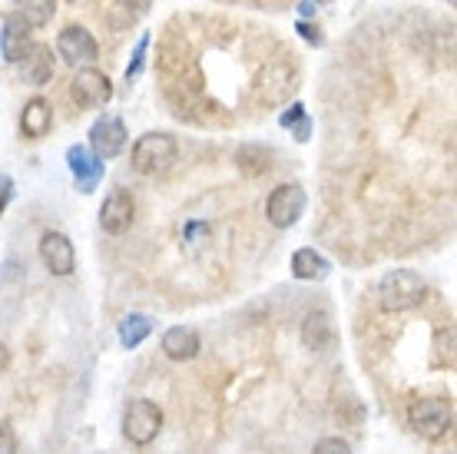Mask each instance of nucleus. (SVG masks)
I'll use <instances>...</instances> for the list:
<instances>
[{
    "instance_id": "nucleus-24",
    "label": "nucleus",
    "mask_w": 457,
    "mask_h": 454,
    "mask_svg": "<svg viewBox=\"0 0 457 454\" xmlns=\"http://www.w3.org/2000/svg\"><path fill=\"white\" fill-rule=\"evenodd\" d=\"M0 454H17V434L11 421H0Z\"/></svg>"
},
{
    "instance_id": "nucleus-15",
    "label": "nucleus",
    "mask_w": 457,
    "mask_h": 454,
    "mask_svg": "<svg viewBox=\"0 0 457 454\" xmlns=\"http://www.w3.org/2000/svg\"><path fill=\"white\" fill-rule=\"evenodd\" d=\"M50 126H54V106L44 100V97H34V100H27L21 114V133L27 139H44L50 133Z\"/></svg>"
},
{
    "instance_id": "nucleus-29",
    "label": "nucleus",
    "mask_w": 457,
    "mask_h": 454,
    "mask_svg": "<svg viewBox=\"0 0 457 454\" xmlns=\"http://www.w3.org/2000/svg\"><path fill=\"white\" fill-rule=\"evenodd\" d=\"M447 4H457V0H447Z\"/></svg>"
},
{
    "instance_id": "nucleus-26",
    "label": "nucleus",
    "mask_w": 457,
    "mask_h": 454,
    "mask_svg": "<svg viewBox=\"0 0 457 454\" xmlns=\"http://www.w3.org/2000/svg\"><path fill=\"white\" fill-rule=\"evenodd\" d=\"M298 34L305 37V40H312V44H321V34L319 30H312L309 23H298Z\"/></svg>"
},
{
    "instance_id": "nucleus-18",
    "label": "nucleus",
    "mask_w": 457,
    "mask_h": 454,
    "mask_svg": "<svg viewBox=\"0 0 457 454\" xmlns=\"http://www.w3.org/2000/svg\"><path fill=\"white\" fill-rule=\"evenodd\" d=\"M153 335V318L149 315H139V312H129V315L120 318V329H116V339H120V345L123 349H139L143 341Z\"/></svg>"
},
{
    "instance_id": "nucleus-9",
    "label": "nucleus",
    "mask_w": 457,
    "mask_h": 454,
    "mask_svg": "<svg viewBox=\"0 0 457 454\" xmlns=\"http://www.w3.org/2000/svg\"><path fill=\"white\" fill-rule=\"evenodd\" d=\"M40 259H44L46 273L60 275V279L77 269V249H73V242L63 232H57V229H46L44 236H40Z\"/></svg>"
},
{
    "instance_id": "nucleus-19",
    "label": "nucleus",
    "mask_w": 457,
    "mask_h": 454,
    "mask_svg": "<svg viewBox=\"0 0 457 454\" xmlns=\"http://www.w3.org/2000/svg\"><path fill=\"white\" fill-rule=\"evenodd\" d=\"M13 4H17V13L30 27H46L54 11H57V0H13Z\"/></svg>"
},
{
    "instance_id": "nucleus-23",
    "label": "nucleus",
    "mask_w": 457,
    "mask_h": 454,
    "mask_svg": "<svg viewBox=\"0 0 457 454\" xmlns=\"http://www.w3.org/2000/svg\"><path fill=\"white\" fill-rule=\"evenodd\" d=\"M146 46H149V37L143 34V37H139V44H137V54H133V63L126 67V80L139 77V70H143V63H146Z\"/></svg>"
},
{
    "instance_id": "nucleus-3",
    "label": "nucleus",
    "mask_w": 457,
    "mask_h": 454,
    "mask_svg": "<svg viewBox=\"0 0 457 454\" xmlns=\"http://www.w3.org/2000/svg\"><path fill=\"white\" fill-rule=\"evenodd\" d=\"M408 425L424 441H441L454 428V408L445 398H418L408 408Z\"/></svg>"
},
{
    "instance_id": "nucleus-21",
    "label": "nucleus",
    "mask_w": 457,
    "mask_h": 454,
    "mask_svg": "<svg viewBox=\"0 0 457 454\" xmlns=\"http://www.w3.org/2000/svg\"><path fill=\"white\" fill-rule=\"evenodd\" d=\"M282 126H288V130L295 133L298 143H305L312 133V120H309V114H305V106H302V103H292L286 114H282Z\"/></svg>"
},
{
    "instance_id": "nucleus-11",
    "label": "nucleus",
    "mask_w": 457,
    "mask_h": 454,
    "mask_svg": "<svg viewBox=\"0 0 457 454\" xmlns=\"http://www.w3.org/2000/svg\"><path fill=\"white\" fill-rule=\"evenodd\" d=\"M30 46H34L30 44V23L23 21L17 11L4 13V21H0V54H4V60L21 63Z\"/></svg>"
},
{
    "instance_id": "nucleus-27",
    "label": "nucleus",
    "mask_w": 457,
    "mask_h": 454,
    "mask_svg": "<svg viewBox=\"0 0 457 454\" xmlns=\"http://www.w3.org/2000/svg\"><path fill=\"white\" fill-rule=\"evenodd\" d=\"M7 365H11V352H7V345L0 341V372H7Z\"/></svg>"
},
{
    "instance_id": "nucleus-5",
    "label": "nucleus",
    "mask_w": 457,
    "mask_h": 454,
    "mask_svg": "<svg viewBox=\"0 0 457 454\" xmlns=\"http://www.w3.org/2000/svg\"><path fill=\"white\" fill-rule=\"evenodd\" d=\"M305 189L298 182H282L275 186L269 199H265V219L272 223L275 229H292L305 213Z\"/></svg>"
},
{
    "instance_id": "nucleus-7",
    "label": "nucleus",
    "mask_w": 457,
    "mask_h": 454,
    "mask_svg": "<svg viewBox=\"0 0 457 454\" xmlns=\"http://www.w3.org/2000/svg\"><path fill=\"white\" fill-rule=\"evenodd\" d=\"M57 54L67 60V63H73V67H90L93 60L100 57V44H96V37H93L87 27L70 23L57 37Z\"/></svg>"
},
{
    "instance_id": "nucleus-22",
    "label": "nucleus",
    "mask_w": 457,
    "mask_h": 454,
    "mask_svg": "<svg viewBox=\"0 0 457 454\" xmlns=\"http://www.w3.org/2000/svg\"><path fill=\"white\" fill-rule=\"evenodd\" d=\"M312 454H352V444L345 438H321V441H315Z\"/></svg>"
},
{
    "instance_id": "nucleus-1",
    "label": "nucleus",
    "mask_w": 457,
    "mask_h": 454,
    "mask_svg": "<svg viewBox=\"0 0 457 454\" xmlns=\"http://www.w3.org/2000/svg\"><path fill=\"white\" fill-rule=\"evenodd\" d=\"M424 292H428V285H424L421 273H414V269H391L378 282V306L385 308V312H408V308L421 306Z\"/></svg>"
},
{
    "instance_id": "nucleus-6",
    "label": "nucleus",
    "mask_w": 457,
    "mask_h": 454,
    "mask_svg": "<svg viewBox=\"0 0 457 454\" xmlns=\"http://www.w3.org/2000/svg\"><path fill=\"white\" fill-rule=\"evenodd\" d=\"M70 97L80 110H96V106H106L110 97H113V83L104 70L96 67H80L70 80Z\"/></svg>"
},
{
    "instance_id": "nucleus-4",
    "label": "nucleus",
    "mask_w": 457,
    "mask_h": 454,
    "mask_svg": "<svg viewBox=\"0 0 457 454\" xmlns=\"http://www.w3.org/2000/svg\"><path fill=\"white\" fill-rule=\"evenodd\" d=\"M162 432V408L149 398H133L123 411V434L129 444L146 448L160 438Z\"/></svg>"
},
{
    "instance_id": "nucleus-16",
    "label": "nucleus",
    "mask_w": 457,
    "mask_h": 454,
    "mask_svg": "<svg viewBox=\"0 0 457 454\" xmlns=\"http://www.w3.org/2000/svg\"><path fill=\"white\" fill-rule=\"evenodd\" d=\"M21 73L27 83H34V87H44L50 83L54 77V54H50V46L44 44H34L21 60Z\"/></svg>"
},
{
    "instance_id": "nucleus-20",
    "label": "nucleus",
    "mask_w": 457,
    "mask_h": 454,
    "mask_svg": "<svg viewBox=\"0 0 457 454\" xmlns=\"http://www.w3.org/2000/svg\"><path fill=\"white\" fill-rule=\"evenodd\" d=\"M431 362H435V368H454V325L437 329Z\"/></svg>"
},
{
    "instance_id": "nucleus-12",
    "label": "nucleus",
    "mask_w": 457,
    "mask_h": 454,
    "mask_svg": "<svg viewBox=\"0 0 457 454\" xmlns=\"http://www.w3.org/2000/svg\"><path fill=\"white\" fill-rule=\"evenodd\" d=\"M67 166H70V172H73V180H77V189H80V193H93V189L104 182L106 163L93 156L90 147H70Z\"/></svg>"
},
{
    "instance_id": "nucleus-8",
    "label": "nucleus",
    "mask_w": 457,
    "mask_h": 454,
    "mask_svg": "<svg viewBox=\"0 0 457 454\" xmlns=\"http://www.w3.org/2000/svg\"><path fill=\"white\" fill-rule=\"evenodd\" d=\"M126 139H129L126 123L113 114H104L96 123L90 126V149H93V156L96 159L120 156V153L126 149Z\"/></svg>"
},
{
    "instance_id": "nucleus-28",
    "label": "nucleus",
    "mask_w": 457,
    "mask_h": 454,
    "mask_svg": "<svg viewBox=\"0 0 457 454\" xmlns=\"http://www.w3.org/2000/svg\"><path fill=\"white\" fill-rule=\"evenodd\" d=\"M319 4H332V0H319Z\"/></svg>"
},
{
    "instance_id": "nucleus-25",
    "label": "nucleus",
    "mask_w": 457,
    "mask_h": 454,
    "mask_svg": "<svg viewBox=\"0 0 457 454\" xmlns=\"http://www.w3.org/2000/svg\"><path fill=\"white\" fill-rule=\"evenodd\" d=\"M11 199H13V180L7 172H0V216H4V209L11 206Z\"/></svg>"
},
{
    "instance_id": "nucleus-14",
    "label": "nucleus",
    "mask_w": 457,
    "mask_h": 454,
    "mask_svg": "<svg viewBox=\"0 0 457 454\" xmlns=\"http://www.w3.org/2000/svg\"><path fill=\"white\" fill-rule=\"evenodd\" d=\"M302 345L312 352H328L335 345V322L325 308H315L302 322Z\"/></svg>"
},
{
    "instance_id": "nucleus-13",
    "label": "nucleus",
    "mask_w": 457,
    "mask_h": 454,
    "mask_svg": "<svg viewBox=\"0 0 457 454\" xmlns=\"http://www.w3.org/2000/svg\"><path fill=\"white\" fill-rule=\"evenodd\" d=\"M160 349L170 362H193L195 355H199V349H203V339L189 325H172V329L162 332Z\"/></svg>"
},
{
    "instance_id": "nucleus-17",
    "label": "nucleus",
    "mask_w": 457,
    "mask_h": 454,
    "mask_svg": "<svg viewBox=\"0 0 457 454\" xmlns=\"http://www.w3.org/2000/svg\"><path fill=\"white\" fill-rule=\"evenodd\" d=\"M328 273H332V262L325 259L321 252H315L312 246L295 249V256H292V275H295L298 282H321Z\"/></svg>"
},
{
    "instance_id": "nucleus-10",
    "label": "nucleus",
    "mask_w": 457,
    "mask_h": 454,
    "mask_svg": "<svg viewBox=\"0 0 457 454\" xmlns=\"http://www.w3.org/2000/svg\"><path fill=\"white\" fill-rule=\"evenodd\" d=\"M133 216H137V203L126 189H113L106 196L104 206H100V229L106 236H123L126 229L133 226Z\"/></svg>"
},
{
    "instance_id": "nucleus-2",
    "label": "nucleus",
    "mask_w": 457,
    "mask_h": 454,
    "mask_svg": "<svg viewBox=\"0 0 457 454\" xmlns=\"http://www.w3.org/2000/svg\"><path fill=\"white\" fill-rule=\"evenodd\" d=\"M176 159H179V143L170 133H143L129 153V163L139 176H162L176 166Z\"/></svg>"
}]
</instances>
